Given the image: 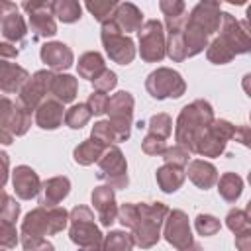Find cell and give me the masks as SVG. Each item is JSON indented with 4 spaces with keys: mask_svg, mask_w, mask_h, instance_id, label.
<instances>
[{
    "mask_svg": "<svg viewBox=\"0 0 251 251\" xmlns=\"http://www.w3.org/2000/svg\"><path fill=\"white\" fill-rule=\"evenodd\" d=\"M53 12L63 24H75L80 20L82 6L76 0H57L53 2Z\"/></svg>",
    "mask_w": 251,
    "mask_h": 251,
    "instance_id": "d6a6232c",
    "label": "cell"
},
{
    "mask_svg": "<svg viewBox=\"0 0 251 251\" xmlns=\"http://www.w3.org/2000/svg\"><path fill=\"white\" fill-rule=\"evenodd\" d=\"M92 198V204H94V210L98 214V220L104 227H110L116 220H118V212L120 208L116 206V196H114V188L108 186V184H102V186H96L90 194Z\"/></svg>",
    "mask_w": 251,
    "mask_h": 251,
    "instance_id": "e0dca14e",
    "label": "cell"
},
{
    "mask_svg": "<svg viewBox=\"0 0 251 251\" xmlns=\"http://www.w3.org/2000/svg\"><path fill=\"white\" fill-rule=\"evenodd\" d=\"M159 8L165 14V18H178V16H184L186 4L182 0H161Z\"/></svg>",
    "mask_w": 251,
    "mask_h": 251,
    "instance_id": "681fc988",
    "label": "cell"
},
{
    "mask_svg": "<svg viewBox=\"0 0 251 251\" xmlns=\"http://www.w3.org/2000/svg\"><path fill=\"white\" fill-rule=\"evenodd\" d=\"M163 159L167 165H175V167H188L190 163V151L180 147V145H173L163 153Z\"/></svg>",
    "mask_w": 251,
    "mask_h": 251,
    "instance_id": "60d3db41",
    "label": "cell"
},
{
    "mask_svg": "<svg viewBox=\"0 0 251 251\" xmlns=\"http://www.w3.org/2000/svg\"><path fill=\"white\" fill-rule=\"evenodd\" d=\"M133 245H135V241H133L131 233L116 229V231H110L104 237V241H102L98 251H131Z\"/></svg>",
    "mask_w": 251,
    "mask_h": 251,
    "instance_id": "1f68e13d",
    "label": "cell"
},
{
    "mask_svg": "<svg viewBox=\"0 0 251 251\" xmlns=\"http://www.w3.org/2000/svg\"><path fill=\"white\" fill-rule=\"evenodd\" d=\"M214 120L216 118H214V110H212L210 102L198 98V100L186 104L180 110V114L176 118V126H175L176 145L194 153L198 139L204 135V131L212 126Z\"/></svg>",
    "mask_w": 251,
    "mask_h": 251,
    "instance_id": "6da1fadb",
    "label": "cell"
},
{
    "mask_svg": "<svg viewBox=\"0 0 251 251\" xmlns=\"http://www.w3.org/2000/svg\"><path fill=\"white\" fill-rule=\"evenodd\" d=\"M141 149H143V153H147V155H163L169 147H167V143H165V139H161V137H157V135H151V133H147L145 135V139L141 141Z\"/></svg>",
    "mask_w": 251,
    "mask_h": 251,
    "instance_id": "f6af8a7d",
    "label": "cell"
},
{
    "mask_svg": "<svg viewBox=\"0 0 251 251\" xmlns=\"http://www.w3.org/2000/svg\"><path fill=\"white\" fill-rule=\"evenodd\" d=\"M182 37H184V47H186V55H188V57H194V55L202 53L204 47L208 49V45H210V43H208L210 35H208L200 25H196V24L190 22V20H186Z\"/></svg>",
    "mask_w": 251,
    "mask_h": 251,
    "instance_id": "f1b7e54d",
    "label": "cell"
},
{
    "mask_svg": "<svg viewBox=\"0 0 251 251\" xmlns=\"http://www.w3.org/2000/svg\"><path fill=\"white\" fill-rule=\"evenodd\" d=\"M145 88L155 100H165V98H180L186 90V82L180 76V73L159 67L157 71L149 73L145 78Z\"/></svg>",
    "mask_w": 251,
    "mask_h": 251,
    "instance_id": "8992f818",
    "label": "cell"
},
{
    "mask_svg": "<svg viewBox=\"0 0 251 251\" xmlns=\"http://www.w3.org/2000/svg\"><path fill=\"white\" fill-rule=\"evenodd\" d=\"M53 76H55V73H51V71H37V73L25 82V86L22 88V92H20V96H18V102H20L25 110H29V112L37 110L39 104L45 102V96L51 92Z\"/></svg>",
    "mask_w": 251,
    "mask_h": 251,
    "instance_id": "5bb4252c",
    "label": "cell"
},
{
    "mask_svg": "<svg viewBox=\"0 0 251 251\" xmlns=\"http://www.w3.org/2000/svg\"><path fill=\"white\" fill-rule=\"evenodd\" d=\"M90 116H92V112H90L88 104H86V102H78V104H73V106L67 110V114H65V124H67L71 129H80V127H84V126L88 124Z\"/></svg>",
    "mask_w": 251,
    "mask_h": 251,
    "instance_id": "836d02e7",
    "label": "cell"
},
{
    "mask_svg": "<svg viewBox=\"0 0 251 251\" xmlns=\"http://www.w3.org/2000/svg\"><path fill=\"white\" fill-rule=\"evenodd\" d=\"M12 184H14V192L18 198L22 200H31L35 196H39L41 192V180L37 176V173L27 167V165H20L14 169L12 173Z\"/></svg>",
    "mask_w": 251,
    "mask_h": 251,
    "instance_id": "d6986e66",
    "label": "cell"
},
{
    "mask_svg": "<svg viewBox=\"0 0 251 251\" xmlns=\"http://www.w3.org/2000/svg\"><path fill=\"white\" fill-rule=\"evenodd\" d=\"M31 76L27 75V71L16 63H8L2 61L0 63V88L4 94H14V92H22V88L25 86V82Z\"/></svg>",
    "mask_w": 251,
    "mask_h": 251,
    "instance_id": "7402d4cb",
    "label": "cell"
},
{
    "mask_svg": "<svg viewBox=\"0 0 251 251\" xmlns=\"http://www.w3.org/2000/svg\"><path fill=\"white\" fill-rule=\"evenodd\" d=\"M247 180H249V184H251V171H249V175H247Z\"/></svg>",
    "mask_w": 251,
    "mask_h": 251,
    "instance_id": "91938a15",
    "label": "cell"
},
{
    "mask_svg": "<svg viewBox=\"0 0 251 251\" xmlns=\"http://www.w3.org/2000/svg\"><path fill=\"white\" fill-rule=\"evenodd\" d=\"M71 192V180L67 176H53L47 178L41 184L39 192V206L43 208H55L59 202H63Z\"/></svg>",
    "mask_w": 251,
    "mask_h": 251,
    "instance_id": "44dd1931",
    "label": "cell"
},
{
    "mask_svg": "<svg viewBox=\"0 0 251 251\" xmlns=\"http://www.w3.org/2000/svg\"><path fill=\"white\" fill-rule=\"evenodd\" d=\"M206 57H208V61L214 63V65H226V63H229L235 55L229 51V47H227L220 37H216V39H212V43L208 45Z\"/></svg>",
    "mask_w": 251,
    "mask_h": 251,
    "instance_id": "8d00e7d4",
    "label": "cell"
},
{
    "mask_svg": "<svg viewBox=\"0 0 251 251\" xmlns=\"http://www.w3.org/2000/svg\"><path fill=\"white\" fill-rule=\"evenodd\" d=\"M18 53H20V49H16V45H12L8 41H2L0 43V55H2L4 61L10 59V57H18Z\"/></svg>",
    "mask_w": 251,
    "mask_h": 251,
    "instance_id": "f5cc1de1",
    "label": "cell"
},
{
    "mask_svg": "<svg viewBox=\"0 0 251 251\" xmlns=\"http://www.w3.org/2000/svg\"><path fill=\"white\" fill-rule=\"evenodd\" d=\"M71 222V212H67L61 206L55 208H35L25 214L22 220L20 235H29V237H43V235H55L67 227Z\"/></svg>",
    "mask_w": 251,
    "mask_h": 251,
    "instance_id": "3957f363",
    "label": "cell"
},
{
    "mask_svg": "<svg viewBox=\"0 0 251 251\" xmlns=\"http://www.w3.org/2000/svg\"><path fill=\"white\" fill-rule=\"evenodd\" d=\"M194 227H196V231H198L200 235L210 237V235H216V233L220 231L222 224H220L218 218H214V216H210V214H198L196 220H194Z\"/></svg>",
    "mask_w": 251,
    "mask_h": 251,
    "instance_id": "ab89813d",
    "label": "cell"
},
{
    "mask_svg": "<svg viewBox=\"0 0 251 251\" xmlns=\"http://www.w3.org/2000/svg\"><path fill=\"white\" fill-rule=\"evenodd\" d=\"M139 208V220L133 226V241L141 249H151L161 239V227L165 226V220L169 216V208L163 202H141Z\"/></svg>",
    "mask_w": 251,
    "mask_h": 251,
    "instance_id": "7a4b0ae2",
    "label": "cell"
},
{
    "mask_svg": "<svg viewBox=\"0 0 251 251\" xmlns=\"http://www.w3.org/2000/svg\"><path fill=\"white\" fill-rule=\"evenodd\" d=\"M108 102H110V96L106 92H98V90H94L86 100V104H88V108L94 116L106 114L108 112Z\"/></svg>",
    "mask_w": 251,
    "mask_h": 251,
    "instance_id": "ee69618b",
    "label": "cell"
},
{
    "mask_svg": "<svg viewBox=\"0 0 251 251\" xmlns=\"http://www.w3.org/2000/svg\"><path fill=\"white\" fill-rule=\"evenodd\" d=\"M90 137H92L94 141H98L100 145H104V147H110V145H114V143L118 141V133H116V129H114V126H112L110 120L96 122V124L92 126Z\"/></svg>",
    "mask_w": 251,
    "mask_h": 251,
    "instance_id": "e575fe53",
    "label": "cell"
},
{
    "mask_svg": "<svg viewBox=\"0 0 251 251\" xmlns=\"http://www.w3.org/2000/svg\"><path fill=\"white\" fill-rule=\"evenodd\" d=\"M245 22H247V25H249V29H251V6H247V14H245Z\"/></svg>",
    "mask_w": 251,
    "mask_h": 251,
    "instance_id": "6f0895ef",
    "label": "cell"
},
{
    "mask_svg": "<svg viewBox=\"0 0 251 251\" xmlns=\"http://www.w3.org/2000/svg\"><path fill=\"white\" fill-rule=\"evenodd\" d=\"M112 20L116 22V25H118L122 31H126V35H127L129 31H139V29L143 27V24H145L141 10H139L135 4H131V2H122V4H118V8H116Z\"/></svg>",
    "mask_w": 251,
    "mask_h": 251,
    "instance_id": "d4e9b609",
    "label": "cell"
},
{
    "mask_svg": "<svg viewBox=\"0 0 251 251\" xmlns=\"http://www.w3.org/2000/svg\"><path fill=\"white\" fill-rule=\"evenodd\" d=\"M218 192L226 202L233 204L243 192V178L237 173H224L218 178Z\"/></svg>",
    "mask_w": 251,
    "mask_h": 251,
    "instance_id": "4dcf8cb0",
    "label": "cell"
},
{
    "mask_svg": "<svg viewBox=\"0 0 251 251\" xmlns=\"http://www.w3.org/2000/svg\"><path fill=\"white\" fill-rule=\"evenodd\" d=\"M0 29L8 43L12 45H24L27 35V25L24 22V16L18 12V6L12 2H2L0 8Z\"/></svg>",
    "mask_w": 251,
    "mask_h": 251,
    "instance_id": "9a60e30c",
    "label": "cell"
},
{
    "mask_svg": "<svg viewBox=\"0 0 251 251\" xmlns=\"http://www.w3.org/2000/svg\"><path fill=\"white\" fill-rule=\"evenodd\" d=\"M4 251H6V249H4Z\"/></svg>",
    "mask_w": 251,
    "mask_h": 251,
    "instance_id": "6125c7cd",
    "label": "cell"
},
{
    "mask_svg": "<svg viewBox=\"0 0 251 251\" xmlns=\"http://www.w3.org/2000/svg\"><path fill=\"white\" fill-rule=\"evenodd\" d=\"M139 220V208L137 204H131V202H126L120 206V212H118V222L124 226V227H129L133 229V226L137 224Z\"/></svg>",
    "mask_w": 251,
    "mask_h": 251,
    "instance_id": "7bdbcfd3",
    "label": "cell"
},
{
    "mask_svg": "<svg viewBox=\"0 0 251 251\" xmlns=\"http://www.w3.org/2000/svg\"><path fill=\"white\" fill-rule=\"evenodd\" d=\"M147 127H149V133L151 135H157V137H161V139L167 141V137L173 133V120H171L169 114H163L161 112V114L151 116Z\"/></svg>",
    "mask_w": 251,
    "mask_h": 251,
    "instance_id": "f35d334b",
    "label": "cell"
},
{
    "mask_svg": "<svg viewBox=\"0 0 251 251\" xmlns=\"http://www.w3.org/2000/svg\"><path fill=\"white\" fill-rule=\"evenodd\" d=\"M84 8L100 22V24H106L112 20L116 8H118V2L116 0H94V2H86Z\"/></svg>",
    "mask_w": 251,
    "mask_h": 251,
    "instance_id": "d590c367",
    "label": "cell"
},
{
    "mask_svg": "<svg viewBox=\"0 0 251 251\" xmlns=\"http://www.w3.org/2000/svg\"><path fill=\"white\" fill-rule=\"evenodd\" d=\"M235 126L227 120H214L212 126L204 131V135L198 139L194 153L202 157H220L226 151V145L229 139L235 137Z\"/></svg>",
    "mask_w": 251,
    "mask_h": 251,
    "instance_id": "9c48e42d",
    "label": "cell"
},
{
    "mask_svg": "<svg viewBox=\"0 0 251 251\" xmlns=\"http://www.w3.org/2000/svg\"><path fill=\"white\" fill-rule=\"evenodd\" d=\"M104 151H106V147L100 145L98 141H94V139L90 137V139H84L82 143H78V145L75 147L73 159H75L78 165L88 167V165H92V163H98V159L102 157Z\"/></svg>",
    "mask_w": 251,
    "mask_h": 251,
    "instance_id": "f546056e",
    "label": "cell"
},
{
    "mask_svg": "<svg viewBox=\"0 0 251 251\" xmlns=\"http://www.w3.org/2000/svg\"><path fill=\"white\" fill-rule=\"evenodd\" d=\"M241 86H243L245 94L251 98V73H247V75L243 76V80H241Z\"/></svg>",
    "mask_w": 251,
    "mask_h": 251,
    "instance_id": "db71d44e",
    "label": "cell"
},
{
    "mask_svg": "<svg viewBox=\"0 0 251 251\" xmlns=\"http://www.w3.org/2000/svg\"><path fill=\"white\" fill-rule=\"evenodd\" d=\"M92 84H94V90H98V92H110L112 88H116V84H118V76H116L114 71L106 69L96 80H92Z\"/></svg>",
    "mask_w": 251,
    "mask_h": 251,
    "instance_id": "c3c4849f",
    "label": "cell"
},
{
    "mask_svg": "<svg viewBox=\"0 0 251 251\" xmlns=\"http://www.w3.org/2000/svg\"><path fill=\"white\" fill-rule=\"evenodd\" d=\"M102 45L108 53V57L118 63V65H129L135 57V45L129 35H126L114 20L102 24V33H100Z\"/></svg>",
    "mask_w": 251,
    "mask_h": 251,
    "instance_id": "5b68a950",
    "label": "cell"
},
{
    "mask_svg": "<svg viewBox=\"0 0 251 251\" xmlns=\"http://www.w3.org/2000/svg\"><path fill=\"white\" fill-rule=\"evenodd\" d=\"M237 143L245 145L247 149H251V126H239L235 129V137H233Z\"/></svg>",
    "mask_w": 251,
    "mask_h": 251,
    "instance_id": "f907efd6",
    "label": "cell"
},
{
    "mask_svg": "<svg viewBox=\"0 0 251 251\" xmlns=\"http://www.w3.org/2000/svg\"><path fill=\"white\" fill-rule=\"evenodd\" d=\"M233 55H243L251 53V29L245 20H235L231 14L224 12L222 14V25H220V35H218Z\"/></svg>",
    "mask_w": 251,
    "mask_h": 251,
    "instance_id": "30bf717a",
    "label": "cell"
},
{
    "mask_svg": "<svg viewBox=\"0 0 251 251\" xmlns=\"http://www.w3.org/2000/svg\"><path fill=\"white\" fill-rule=\"evenodd\" d=\"M139 35V57L145 63H159L167 55V37L159 20H147L137 31Z\"/></svg>",
    "mask_w": 251,
    "mask_h": 251,
    "instance_id": "ba28073f",
    "label": "cell"
},
{
    "mask_svg": "<svg viewBox=\"0 0 251 251\" xmlns=\"http://www.w3.org/2000/svg\"><path fill=\"white\" fill-rule=\"evenodd\" d=\"M18 243V231L14 224L0 222V245L2 249H12Z\"/></svg>",
    "mask_w": 251,
    "mask_h": 251,
    "instance_id": "bcb514c9",
    "label": "cell"
},
{
    "mask_svg": "<svg viewBox=\"0 0 251 251\" xmlns=\"http://www.w3.org/2000/svg\"><path fill=\"white\" fill-rule=\"evenodd\" d=\"M245 212H247V216H249V218H251V200H249V202H247V208H245Z\"/></svg>",
    "mask_w": 251,
    "mask_h": 251,
    "instance_id": "680465c9",
    "label": "cell"
},
{
    "mask_svg": "<svg viewBox=\"0 0 251 251\" xmlns=\"http://www.w3.org/2000/svg\"><path fill=\"white\" fill-rule=\"evenodd\" d=\"M182 251H202V247H200L198 243H192L190 247H186V249H182Z\"/></svg>",
    "mask_w": 251,
    "mask_h": 251,
    "instance_id": "9f6ffc18",
    "label": "cell"
},
{
    "mask_svg": "<svg viewBox=\"0 0 251 251\" xmlns=\"http://www.w3.org/2000/svg\"><path fill=\"white\" fill-rule=\"evenodd\" d=\"M22 247L24 251H55L53 243H49L45 237H29V235H22Z\"/></svg>",
    "mask_w": 251,
    "mask_h": 251,
    "instance_id": "7dc6e473",
    "label": "cell"
},
{
    "mask_svg": "<svg viewBox=\"0 0 251 251\" xmlns=\"http://www.w3.org/2000/svg\"><path fill=\"white\" fill-rule=\"evenodd\" d=\"M0 157H2V163H4V178H2V184H6V180H8V155L2 153Z\"/></svg>",
    "mask_w": 251,
    "mask_h": 251,
    "instance_id": "11a10c76",
    "label": "cell"
},
{
    "mask_svg": "<svg viewBox=\"0 0 251 251\" xmlns=\"http://www.w3.org/2000/svg\"><path fill=\"white\" fill-rule=\"evenodd\" d=\"M133 96L126 90L116 92L110 102H108V114H110V122L118 133V141H126L129 139L131 133V116H133Z\"/></svg>",
    "mask_w": 251,
    "mask_h": 251,
    "instance_id": "8fae6325",
    "label": "cell"
},
{
    "mask_svg": "<svg viewBox=\"0 0 251 251\" xmlns=\"http://www.w3.org/2000/svg\"><path fill=\"white\" fill-rule=\"evenodd\" d=\"M222 4L220 2H198L192 10H190V16L188 20L194 22L196 25H200L208 35L220 31V25H222Z\"/></svg>",
    "mask_w": 251,
    "mask_h": 251,
    "instance_id": "ac0fdd59",
    "label": "cell"
},
{
    "mask_svg": "<svg viewBox=\"0 0 251 251\" xmlns=\"http://www.w3.org/2000/svg\"><path fill=\"white\" fill-rule=\"evenodd\" d=\"M71 227L69 237L73 243L78 245L80 251H98L104 235L100 233L98 226L94 224V214L88 206H75L71 210Z\"/></svg>",
    "mask_w": 251,
    "mask_h": 251,
    "instance_id": "277c9868",
    "label": "cell"
},
{
    "mask_svg": "<svg viewBox=\"0 0 251 251\" xmlns=\"http://www.w3.org/2000/svg\"><path fill=\"white\" fill-rule=\"evenodd\" d=\"M20 216V204L8 194L4 192L2 194V208H0V222H8V224H14Z\"/></svg>",
    "mask_w": 251,
    "mask_h": 251,
    "instance_id": "b9f144b4",
    "label": "cell"
},
{
    "mask_svg": "<svg viewBox=\"0 0 251 251\" xmlns=\"http://www.w3.org/2000/svg\"><path fill=\"white\" fill-rule=\"evenodd\" d=\"M163 235L167 239V243H171L175 249L182 251L186 247H190L192 241V231H190V224H188V216L182 210H171L167 220H165V229Z\"/></svg>",
    "mask_w": 251,
    "mask_h": 251,
    "instance_id": "2e32d148",
    "label": "cell"
},
{
    "mask_svg": "<svg viewBox=\"0 0 251 251\" xmlns=\"http://www.w3.org/2000/svg\"><path fill=\"white\" fill-rule=\"evenodd\" d=\"M249 120H251V112H249Z\"/></svg>",
    "mask_w": 251,
    "mask_h": 251,
    "instance_id": "94428289",
    "label": "cell"
},
{
    "mask_svg": "<svg viewBox=\"0 0 251 251\" xmlns=\"http://www.w3.org/2000/svg\"><path fill=\"white\" fill-rule=\"evenodd\" d=\"M235 249L237 251H251V231L235 235Z\"/></svg>",
    "mask_w": 251,
    "mask_h": 251,
    "instance_id": "816d5d0a",
    "label": "cell"
},
{
    "mask_svg": "<svg viewBox=\"0 0 251 251\" xmlns=\"http://www.w3.org/2000/svg\"><path fill=\"white\" fill-rule=\"evenodd\" d=\"M186 176L200 188V190H208L212 188L214 184H218V169L210 163V161H204V159H194L188 163L186 167Z\"/></svg>",
    "mask_w": 251,
    "mask_h": 251,
    "instance_id": "603a6c76",
    "label": "cell"
},
{
    "mask_svg": "<svg viewBox=\"0 0 251 251\" xmlns=\"http://www.w3.org/2000/svg\"><path fill=\"white\" fill-rule=\"evenodd\" d=\"M76 88L78 82L73 75H63V73H55L53 82H51V98L59 100L61 104H69L76 98Z\"/></svg>",
    "mask_w": 251,
    "mask_h": 251,
    "instance_id": "4316f807",
    "label": "cell"
},
{
    "mask_svg": "<svg viewBox=\"0 0 251 251\" xmlns=\"http://www.w3.org/2000/svg\"><path fill=\"white\" fill-rule=\"evenodd\" d=\"M65 108L59 100L55 98H47L45 102L39 104V108L35 110V124L41 129H57L63 120H65Z\"/></svg>",
    "mask_w": 251,
    "mask_h": 251,
    "instance_id": "cb8c5ba5",
    "label": "cell"
},
{
    "mask_svg": "<svg viewBox=\"0 0 251 251\" xmlns=\"http://www.w3.org/2000/svg\"><path fill=\"white\" fill-rule=\"evenodd\" d=\"M31 126V112L25 110L18 100L12 102L8 96L0 102V133H8L12 137L24 135Z\"/></svg>",
    "mask_w": 251,
    "mask_h": 251,
    "instance_id": "4fadbf2b",
    "label": "cell"
},
{
    "mask_svg": "<svg viewBox=\"0 0 251 251\" xmlns=\"http://www.w3.org/2000/svg\"><path fill=\"white\" fill-rule=\"evenodd\" d=\"M29 18V27L37 39L41 37H53L57 33V24H55V12H53V2L45 0H25L22 4Z\"/></svg>",
    "mask_w": 251,
    "mask_h": 251,
    "instance_id": "7c38bea8",
    "label": "cell"
},
{
    "mask_svg": "<svg viewBox=\"0 0 251 251\" xmlns=\"http://www.w3.org/2000/svg\"><path fill=\"white\" fill-rule=\"evenodd\" d=\"M226 226L235 233H245V231H251V218L247 216L245 210H239V208H231L226 216Z\"/></svg>",
    "mask_w": 251,
    "mask_h": 251,
    "instance_id": "74e56055",
    "label": "cell"
},
{
    "mask_svg": "<svg viewBox=\"0 0 251 251\" xmlns=\"http://www.w3.org/2000/svg\"><path fill=\"white\" fill-rule=\"evenodd\" d=\"M155 178H157V184H159V188L163 192L173 194L182 186V182L186 178V171H182V167H175V165H167L165 163L163 167L157 169Z\"/></svg>",
    "mask_w": 251,
    "mask_h": 251,
    "instance_id": "484cf974",
    "label": "cell"
},
{
    "mask_svg": "<svg viewBox=\"0 0 251 251\" xmlns=\"http://www.w3.org/2000/svg\"><path fill=\"white\" fill-rule=\"evenodd\" d=\"M39 57L53 71H67V69L73 67V61H75V55H73L71 47L61 43V41L45 43L39 51Z\"/></svg>",
    "mask_w": 251,
    "mask_h": 251,
    "instance_id": "ffe728a7",
    "label": "cell"
},
{
    "mask_svg": "<svg viewBox=\"0 0 251 251\" xmlns=\"http://www.w3.org/2000/svg\"><path fill=\"white\" fill-rule=\"evenodd\" d=\"M76 71H78V76L80 78H86V80H96L104 71H106V63H104V57L98 53V51H86L78 57V63H76Z\"/></svg>",
    "mask_w": 251,
    "mask_h": 251,
    "instance_id": "83f0119b",
    "label": "cell"
},
{
    "mask_svg": "<svg viewBox=\"0 0 251 251\" xmlns=\"http://www.w3.org/2000/svg\"><path fill=\"white\" fill-rule=\"evenodd\" d=\"M98 178L104 180L112 188H126L127 178V163L118 145L106 147L102 157L98 159Z\"/></svg>",
    "mask_w": 251,
    "mask_h": 251,
    "instance_id": "52a82bcc",
    "label": "cell"
}]
</instances>
